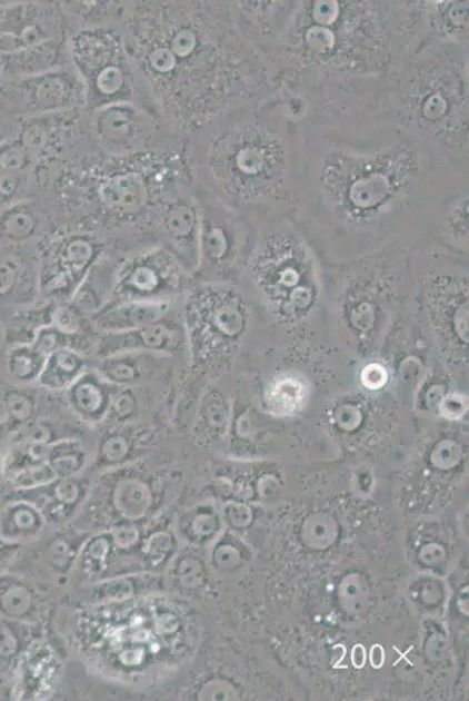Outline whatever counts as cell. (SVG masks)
Instances as JSON below:
<instances>
[{"mask_svg":"<svg viewBox=\"0 0 469 701\" xmlns=\"http://www.w3.org/2000/svg\"><path fill=\"white\" fill-rule=\"evenodd\" d=\"M187 347L184 325L167 317L139 329L121 334H103L98 355L107 357L120 353H147L159 356H177Z\"/></svg>","mask_w":469,"mask_h":701,"instance_id":"obj_13","label":"cell"},{"mask_svg":"<svg viewBox=\"0 0 469 701\" xmlns=\"http://www.w3.org/2000/svg\"><path fill=\"white\" fill-rule=\"evenodd\" d=\"M227 8L206 2L130 3L127 52L159 110L186 135L245 99L252 57Z\"/></svg>","mask_w":469,"mask_h":701,"instance_id":"obj_1","label":"cell"},{"mask_svg":"<svg viewBox=\"0 0 469 701\" xmlns=\"http://www.w3.org/2000/svg\"><path fill=\"white\" fill-rule=\"evenodd\" d=\"M194 180L187 138L129 156L91 149L63 176L57 199L66 214L87 213L109 224H132L153 219L162 201Z\"/></svg>","mask_w":469,"mask_h":701,"instance_id":"obj_2","label":"cell"},{"mask_svg":"<svg viewBox=\"0 0 469 701\" xmlns=\"http://www.w3.org/2000/svg\"><path fill=\"white\" fill-rule=\"evenodd\" d=\"M139 397L133 387H120L112 397L106 419L124 425L132 423L139 415Z\"/></svg>","mask_w":469,"mask_h":701,"instance_id":"obj_23","label":"cell"},{"mask_svg":"<svg viewBox=\"0 0 469 701\" xmlns=\"http://www.w3.org/2000/svg\"><path fill=\"white\" fill-rule=\"evenodd\" d=\"M131 435L126 430H114L106 435L100 448L102 462L120 463L127 458L133 447Z\"/></svg>","mask_w":469,"mask_h":701,"instance_id":"obj_25","label":"cell"},{"mask_svg":"<svg viewBox=\"0 0 469 701\" xmlns=\"http://www.w3.org/2000/svg\"><path fill=\"white\" fill-rule=\"evenodd\" d=\"M252 274L260 285L290 316L308 312L313 300L311 268L307 250L287 233L272 234L255 257Z\"/></svg>","mask_w":469,"mask_h":701,"instance_id":"obj_9","label":"cell"},{"mask_svg":"<svg viewBox=\"0 0 469 701\" xmlns=\"http://www.w3.org/2000/svg\"><path fill=\"white\" fill-rule=\"evenodd\" d=\"M121 26L104 23L69 33L70 59L86 87L84 110L132 103L160 111L127 52Z\"/></svg>","mask_w":469,"mask_h":701,"instance_id":"obj_5","label":"cell"},{"mask_svg":"<svg viewBox=\"0 0 469 701\" xmlns=\"http://www.w3.org/2000/svg\"><path fill=\"white\" fill-rule=\"evenodd\" d=\"M410 119L418 128L450 146L467 142L466 91L452 73L439 72L418 80L408 96Z\"/></svg>","mask_w":469,"mask_h":701,"instance_id":"obj_10","label":"cell"},{"mask_svg":"<svg viewBox=\"0 0 469 701\" xmlns=\"http://www.w3.org/2000/svg\"><path fill=\"white\" fill-rule=\"evenodd\" d=\"M68 335L63 334L52 324L38 327L33 335L32 344L42 355L50 356L54 350L62 347H72L68 344Z\"/></svg>","mask_w":469,"mask_h":701,"instance_id":"obj_26","label":"cell"},{"mask_svg":"<svg viewBox=\"0 0 469 701\" xmlns=\"http://www.w3.org/2000/svg\"><path fill=\"white\" fill-rule=\"evenodd\" d=\"M3 396L9 408L11 425L23 428L33 423L38 409L34 396L20 389H9Z\"/></svg>","mask_w":469,"mask_h":701,"instance_id":"obj_22","label":"cell"},{"mask_svg":"<svg viewBox=\"0 0 469 701\" xmlns=\"http://www.w3.org/2000/svg\"><path fill=\"white\" fill-rule=\"evenodd\" d=\"M169 309L168 299L116 300L93 314L92 323L102 334H121L167 317Z\"/></svg>","mask_w":469,"mask_h":701,"instance_id":"obj_14","label":"cell"},{"mask_svg":"<svg viewBox=\"0 0 469 701\" xmlns=\"http://www.w3.org/2000/svg\"><path fill=\"white\" fill-rule=\"evenodd\" d=\"M184 268L168 248H153L126 263L116 274V300L167 299L181 286Z\"/></svg>","mask_w":469,"mask_h":701,"instance_id":"obj_11","label":"cell"},{"mask_svg":"<svg viewBox=\"0 0 469 701\" xmlns=\"http://www.w3.org/2000/svg\"><path fill=\"white\" fill-rule=\"evenodd\" d=\"M11 417L4 396H0V431L10 427Z\"/></svg>","mask_w":469,"mask_h":701,"instance_id":"obj_30","label":"cell"},{"mask_svg":"<svg viewBox=\"0 0 469 701\" xmlns=\"http://www.w3.org/2000/svg\"><path fill=\"white\" fill-rule=\"evenodd\" d=\"M90 622V651L121 671L169 664L187 648L184 618L167 601L122 602L97 611Z\"/></svg>","mask_w":469,"mask_h":701,"instance_id":"obj_4","label":"cell"},{"mask_svg":"<svg viewBox=\"0 0 469 701\" xmlns=\"http://www.w3.org/2000/svg\"><path fill=\"white\" fill-rule=\"evenodd\" d=\"M46 356L30 343H19L7 354V369L10 377L20 384L38 382L44 366Z\"/></svg>","mask_w":469,"mask_h":701,"instance_id":"obj_20","label":"cell"},{"mask_svg":"<svg viewBox=\"0 0 469 701\" xmlns=\"http://www.w3.org/2000/svg\"><path fill=\"white\" fill-rule=\"evenodd\" d=\"M246 324L245 308L231 292L204 288L186 302L184 332L196 365L222 357L238 343Z\"/></svg>","mask_w":469,"mask_h":701,"instance_id":"obj_8","label":"cell"},{"mask_svg":"<svg viewBox=\"0 0 469 701\" xmlns=\"http://www.w3.org/2000/svg\"><path fill=\"white\" fill-rule=\"evenodd\" d=\"M87 371V362L74 347H62L47 356L38 379L40 387L51 391H67Z\"/></svg>","mask_w":469,"mask_h":701,"instance_id":"obj_17","label":"cell"},{"mask_svg":"<svg viewBox=\"0 0 469 701\" xmlns=\"http://www.w3.org/2000/svg\"><path fill=\"white\" fill-rule=\"evenodd\" d=\"M22 269L14 261H0V300L14 296L22 283Z\"/></svg>","mask_w":469,"mask_h":701,"instance_id":"obj_28","label":"cell"},{"mask_svg":"<svg viewBox=\"0 0 469 701\" xmlns=\"http://www.w3.org/2000/svg\"><path fill=\"white\" fill-rule=\"evenodd\" d=\"M417 172L412 149L393 150L356 158L346 154L345 164H328L322 170L325 192L355 218L377 215L410 186Z\"/></svg>","mask_w":469,"mask_h":701,"instance_id":"obj_6","label":"cell"},{"mask_svg":"<svg viewBox=\"0 0 469 701\" xmlns=\"http://www.w3.org/2000/svg\"><path fill=\"white\" fill-rule=\"evenodd\" d=\"M227 416V403L219 394H209L199 408L197 431L217 432L222 428Z\"/></svg>","mask_w":469,"mask_h":701,"instance_id":"obj_24","label":"cell"},{"mask_svg":"<svg viewBox=\"0 0 469 701\" xmlns=\"http://www.w3.org/2000/svg\"><path fill=\"white\" fill-rule=\"evenodd\" d=\"M196 182L231 207L285 196L289 155L280 138L237 106L187 136Z\"/></svg>","mask_w":469,"mask_h":701,"instance_id":"obj_3","label":"cell"},{"mask_svg":"<svg viewBox=\"0 0 469 701\" xmlns=\"http://www.w3.org/2000/svg\"><path fill=\"white\" fill-rule=\"evenodd\" d=\"M153 219L158 221L163 237L167 238L168 249L177 257L184 270L197 271L200 207L194 195V184L162 201Z\"/></svg>","mask_w":469,"mask_h":701,"instance_id":"obj_12","label":"cell"},{"mask_svg":"<svg viewBox=\"0 0 469 701\" xmlns=\"http://www.w3.org/2000/svg\"><path fill=\"white\" fill-rule=\"evenodd\" d=\"M448 224L456 237L468 239V195H463L449 208Z\"/></svg>","mask_w":469,"mask_h":701,"instance_id":"obj_29","label":"cell"},{"mask_svg":"<svg viewBox=\"0 0 469 701\" xmlns=\"http://www.w3.org/2000/svg\"><path fill=\"white\" fill-rule=\"evenodd\" d=\"M309 396L308 385L298 377L281 376L275 379L269 388L267 401L272 413L280 416H291L307 405Z\"/></svg>","mask_w":469,"mask_h":701,"instance_id":"obj_19","label":"cell"},{"mask_svg":"<svg viewBox=\"0 0 469 701\" xmlns=\"http://www.w3.org/2000/svg\"><path fill=\"white\" fill-rule=\"evenodd\" d=\"M156 355L147 353H120L102 357L97 366L101 376L116 387H134L142 383L156 366L149 361Z\"/></svg>","mask_w":469,"mask_h":701,"instance_id":"obj_18","label":"cell"},{"mask_svg":"<svg viewBox=\"0 0 469 701\" xmlns=\"http://www.w3.org/2000/svg\"><path fill=\"white\" fill-rule=\"evenodd\" d=\"M84 119L92 149L106 156L156 150L187 137L160 111L132 103L84 110Z\"/></svg>","mask_w":469,"mask_h":701,"instance_id":"obj_7","label":"cell"},{"mask_svg":"<svg viewBox=\"0 0 469 701\" xmlns=\"http://www.w3.org/2000/svg\"><path fill=\"white\" fill-rule=\"evenodd\" d=\"M119 388L107 382L97 369H87L66 391L67 403L84 423L99 424L107 418L112 397Z\"/></svg>","mask_w":469,"mask_h":701,"instance_id":"obj_15","label":"cell"},{"mask_svg":"<svg viewBox=\"0 0 469 701\" xmlns=\"http://www.w3.org/2000/svg\"><path fill=\"white\" fill-rule=\"evenodd\" d=\"M82 314L73 304H59L51 314V323L68 336H76L80 332Z\"/></svg>","mask_w":469,"mask_h":701,"instance_id":"obj_27","label":"cell"},{"mask_svg":"<svg viewBox=\"0 0 469 701\" xmlns=\"http://www.w3.org/2000/svg\"><path fill=\"white\" fill-rule=\"evenodd\" d=\"M46 461L60 477L79 473L86 464V453L77 441L51 443L46 447Z\"/></svg>","mask_w":469,"mask_h":701,"instance_id":"obj_21","label":"cell"},{"mask_svg":"<svg viewBox=\"0 0 469 701\" xmlns=\"http://www.w3.org/2000/svg\"><path fill=\"white\" fill-rule=\"evenodd\" d=\"M102 246L98 239L88 234L77 233L57 240L50 264L54 265L79 285L83 278L102 259Z\"/></svg>","mask_w":469,"mask_h":701,"instance_id":"obj_16","label":"cell"}]
</instances>
